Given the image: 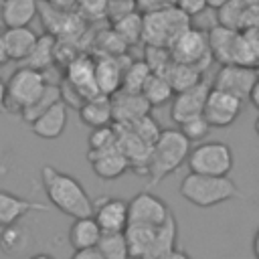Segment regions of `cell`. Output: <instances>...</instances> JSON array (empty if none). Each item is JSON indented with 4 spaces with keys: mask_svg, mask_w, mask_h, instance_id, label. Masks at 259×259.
<instances>
[{
    "mask_svg": "<svg viewBox=\"0 0 259 259\" xmlns=\"http://www.w3.org/2000/svg\"><path fill=\"white\" fill-rule=\"evenodd\" d=\"M229 0H206V4H208V8H212V10H217V8H221L223 4H227Z\"/></svg>",
    "mask_w": 259,
    "mask_h": 259,
    "instance_id": "f907efd6",
    "label": "cell"
},
{
    "mask_svg": "<svg viewBox=\"0 0 259 259\" xmlns=\"http://www.w3.org/2000/svg\"><path fill=\"white\" fill-rule=\"evenodd\" d=\"M237 32L239 30H233V28H227V26H221V24H214L206 30L212 61H217L221 65H231L233 63V49H235Z\"/></svg>",
    "mask_w": 259,
    "mask_h": 259,
    "instance_id": "d4e9b609",
    "label": "cell"
},
{
    "mask_svg": "<svg viewBox=\"0 0 259 259\" xmlns=\"http://www.w3.org/2000/svg\"><path fill=\"white\" fill-rule=\"evenodd\" d=\"M63 99V87L59 85V83H47V87L42 89V93L28 105V107H24L18 115L22 117V121H26V123H32L38 115H42L49 107H53L55 103H59Z\"/></svg>",
    "mask_w": 259,
    "mask_h": 259,
    "instance_id": "484cf974",
    "label": "cell"
},
{
    "mask_svg": "<svg viewBox=\"0 0 259 259\" xmlns=\"http://www.w3.org/2000/svg\"><path fill=\"white\" fill-rule=\"evenodd\" d=\"M67 121H69V105L65 103V99H61L59 103L49 107L42 115H38L28 125H30L34 136H38L42 140H57L63 136Z\"/></svg>",
    "mask_w": 259,
    "mask_h": 259,
    "instance_id": "e0dca14e",
    "label": "cell"
},
{
    "mask_svg": "<svg viewBox=\"0 0 259 259\" xmlns=\"http://www.w3.org/2000/svg\"><path fill=\"white\" fill-rule=\"evenodd\" d=\"M217 24L243 30L247 26V4L245 0H229L221 8H217Z\"/></svg>",
    "mask_w": 259,
    "mask_h": 259,
    "instance_id": "d6a6232c",
    "label": "cell"
},
{
    "mask_svg": "<svg viewBox=\"0 0 259 259\" xmlns=\"http://www.w3.org/2000/svg\"><path fill=\"white\" fill-rule=\"evenodd\" d=\"M0 113H6V81L0 77Z\"/></svg>",
    "mask_w": 259,
    "mask_h": 259,
    "instance_id": "bcb514c9",
    "label": "cell"
},
{
    "mask_svg": "<svg viewBox=\"0 0 259 259\" xmlns=\"http://www.w3.org/2000/svg\"><path fill=\"white\" fill-rule=\"evenodd\" d=\"M40 182L49 202L63 214L71 219L93 214V200L87 194L85 186L71 174L45 164L40 168Z\"/></svg>",
    "mask_w": 259,
    "mask_h": 259,
    "instance_id": "6da1fadb",
    "label": "cell"
},
{
    "mask_svg": "<svg viewBox=\"0 0 259 259\" xmlns=\"http://www.w3.org/2000/svg\"><path fill=\"white\" fill-rule=\"evenodd\" d=\"M8 53H6V47H4V40H2V34H0V67H4L8 63Z\"/></svg>",
    "mask_w": 259,
    "mask_h": 259,
    "instance_id": "681fc988",
    "label": "cell"
},
{
    "mask_svg": "<svg viewBox=\"0 0 259 259\" xmlns=\"http://www.w3.org/2000/svg\"><path fill=\"white\" fill-rule=\"evenodd\" d=\"M93 219L103 233H123L130 223L127 200L119 196H101L93 200Z\"/></svg>",
    "mask_w": 259,
    "mask_h": 259,
    "instance_id": "7c38bea8",
    "label": "cell"
},
{
    "mask_svg": "<svg viewBox=\"0 0 259 259\" xmlns=\"http://www.w3.org/2000/svg\"><path fill=\"white\" fill-rule=\"evenodd\" d=\"M255 134L259 136V115H257V119H255Z\"/></svg>",
    "mask_w": 259,
    "mask_h": 259,
    "instance_id": "f5cc1de1",
    "label": "cell"
},
{
    "mask_svg": "<svg viewBox=\"0 0 259 259\" xmlns=\"http://www.w3.org/2000/svg\"><path fill=\"white\" fill-rule=\"evenodd\" d=\"M170 55H172V61L174 63L190 65V67H196L198 71L204 73L208 69V65L212 63V55H210L206 30L196 28V26L190 24L170 45Z\"/></svg>",
    "mask_w": 259,
    "mask_h": 259,
    "instance_id": "52a82bcc",
    "label": "cell"
},
{
    "mask_svg": "<svg viewBox=\"0 0 259 259\" xmlns=\"http://www.w3.org/2000/svg\"><path fill=\"white\" fill-rule=\"evenodd\" d=\"M144 61L152 73L164 75V71L172 65V55H170V49H164V47H146Z\"/></svg>",
    "mask_w": 259,
    "mask_h": 259,
    "instance_id": "f35d334b",
    "label": "cell"
},
{
    "mask_svg": "<svg viewBox=\"0 0 259 259\" xmlns=\"http://www.w3.org/2000/svg\"><path fill=\"white\" fill-rule=\"evenodd\" d=\"M142 24H144V14L138 10H132V12L119 16L117 20H113V30L130 47V45H136L142 40Z\"/></svg>",
    "mask_w": 259,
    "mask_h": 259,
    "instance_id": "1f68e13d",
    "label": "cell"
},
{
    "mask_svg": "<svg viewBox=\"0 0 259 259\" xmlns=\"http://www.w3.org/2000/svg\"><path fill=\"white\" fill-rule=\"evenodd\" d=\"M251 251H253V257H255V259H259V229H257V231H255V235H253Z\"/></svg>",
    "mask_w": 259,
    "mask_h": 259,
    "instance_id": "c3c4849f",
    "label": "cell"
},
{
    "mask_svg": "<svg viewBox=\"0 0 259 259\" xmlns=\"http://www.w3.org/2000/svg\"><path fill=\"white\" fill-rule=\"evenodd\" d=\"M87 160L91 164L93 174L105 182L117 180L125 172H130V164H127L123 152L119 150V146L101 150V152H87Z\"/></svg>",
    "mask_w": 259,
    "mask_h": 259,
    "instance_id": "9a60e30c",
    "label": "cell"
},
{
    "mask_svg": "<svg viewBox=\"0 0 259 259\" xmlns=\"http://www.w3.org/2000/svg\"><path fill=\"white\" fill-rule=\"evenodd\" d=\"M117 146L123 152L130 170L144 176L148 174V164H150V156H152V146L146 144L142 138H138L127 125H117Z\"/></svg>",
    "mask_w": 259,
    "mask_h": 259,
    "instance_id": "5bb4252c",
    "label": "cell"
},
{
    "mask_svg": "<svg viewBox=\"0 0 259 259\" xmlns=\"http://www.w3.org/2000/svg\"><path fill=\"white\" fill-rule=\"evenodd\" d=\"M166 259H192V257H190V255H188L184 249H178V247H176V249H174V251H172V253H170Z\"/></svg>",
    "mask_w": 259,
    "mask_h": 259,
    "instance_id": "7dc6e473",
    "label": "cell"
},
{
    "mask_svg": "<svg viewBox=\"0 0 259 259\" xmlns=\"http://www.w3.org/2000/svg\"><path fill=\"white\" fill-rule=\"evenodd\" d=\"M255 69H257V75H259V63H257V67H255Z\"/></svg>",
    "mask_w": 259,
    "mask_h": 259,
    "instance_id": "db71d44e",
    "label": "cell"
},
{
    "mask_svg": "<svg viewBox=\"0 0 259 259\" xmlns=\"http://www.w3.org/2000/svg\"><path fill=\"white\" fill-rule=\"evenodd\" d=\"M170 214L172 210L168 202L148 190H142L132 200H127V217H130V223L134 225H146L156 229L164 225Z\"/></svg>",
    "mask_w": 259,
    "mask_h": 259,
    "instance_id": "ba28073f",
    "label": "cell"
},
{
    "mask_svg": "<svg viewBox=\"0 0 259 259\" xmlns=\"http://www.w3.org/2000/svg\"><path fill=\"white\" fill-rule=\"evenodd\" d=\"M42 210H49V206L42 202L16 196L8 190H0V229L6 225L18 223L30 212H42Z\"/></svg>",
    "mask_w": 259,
    "mask_h": 259,
    "instance_id": "d6986e66",
    "label": "cell"
},
{
    "mask_svg": "<svg viewBox=\"0 0 259 259\" xmlns=\"http://www.w3.org/2000/svg\"><path fill=\"white\" fill-rule=\"evenodd\" d=\"M28 243H30V235L22 225L12 223V225H6L0 229V251L2 253L10 255V257L22 255L26 251Z\"/></svg>",
    "mask_w": 259,
    "mask_h": 259,
    "instance_id": "83f0119b",
    "label": "cell"
},
{
    "mask_svg": "<svg viewBox=\"0 0 259 259\" xmlns=\"http://www.w3.org/2000/svg\"><path fill=\"white\" fill-rule=\"evenodd\" d=\"M71 259H103V255L99 253L97 247H91V249H79L71 255Z\"/></svg>",
    "mask_w": 259,
    "mask_h": 259,
    "instance_id": "7bdbcfd3",
    "label": "cell"
},
{
    "mask_svg": "<svg viewBox=\"0 0 259 259\" xmlns=\"http://www.w3.org/2000/svg\"><path fill=\"white\" fill-rule=\"evenodd\" d=\"M47 4L51 6V8H55V10H63V12H69L75 4H77V0H47Z\"/></svg>",
    "mask_w": 259,
    "mask_h": 259,
    "instance_id": "ee69618b",
    "label": "cell"
},
{
    "mask_svg": "<svg viewBox=\"0 0 259 259\" xmlns=\"http://www.w3.org/2000/svg\"><path fill=\"white\" fill-rule=\"evenodd\" d=\"M152 75L150 67L146 65V61H130L127 67L123 69V77H121V89L119 91H127V93H142L148 77Z\"/></svg>",
    "mask_w": 259,
    "mask_h": 259,
    "instance_id": "836d02e7",
    "label": "cell"
},
{
    "mask_svg": "<svg viewBox=\"0 0 259 259\" xmlns=\"http://www.w3.org/2000/svg\"><path fill=\"white\" fill-rule=\"evenodd\" d=\"M65 83L75 93V97H79V101L101 95L95 83V59L89 55H75L67 63Z\"/></svg>",
    "mask_w": 259,
    "mask_h": 259,
    "instance_id": "30bf717a",
    "label": "cell"
},
{
    "mask_svg": "<svg viewBox=\"0 0 259 259\" xmlns=\"http://www.w3.org/2000/svg\"><path fill=\"white\" fill-rule=\"evenodd\" d=\"M2 172H4V168H0V174H2Z\"/></svg>",
    "mask_w": 259,
    "mask_h": 259,
    "instance_id": "11a10c76",
    "label": "cell"
},
{
    "mask_svg": "<svg viewBox=\"0 0 259 259\" xmlns=\"http://www.w3.org/2000/svg\"><path fill=\"white\" fill-rule=\"evenodd\" d=\"M136 2V8L146 14V12H154V10H162V8H168V6H174L176 0H134Z\"/></svg>",
    "mask_w": 259,
    "mask_h": 259,
    "instance_id": "60d3db41",
    "label": "cell"
},
{
    "mask_svg": "<svg viewBox=\"0 0 259 259\" xmlns=\"http://www.w3.org/2000/svg\"><path fill=\"white\" fill-rule=\"evenodd\" d=\"M186 164L188 170L196 174L229 176L235 164V156L227 142L210 140V142H198L194 148H190Z\"/></svg>",
    "mask_w": 259,
    "mask_h": 259,
    "instance_id": "8992f818",
    "label": "cell"
},
{
    "mask_svg": "<svg viewBox=\"0 0 259 259\" xmlns=\"http://www.w3.org/2000/svg\"><path fill=\"white\" fill-rule=\"evenodd\" d=\"M156 229L154 227H146V225L127 223V227L123 231V237H125V243H127V249H130V259H142L146 255V251L152 245Z\"/></svg>",
    "mask_w": 259,
    "mask_h": 259,
    "instance_id": "4316f807",
    "label": "cell"
},
{
    "mask_svg": "<svg viewBox=\"0 0 259 259\" xmlns=\"http://www.w3.org/2000/svg\"><path fill=\"white\" fill-rule=\"evenodd\" d=\"M164 77L168 79V83L172 85L174 93L178 91H184L188 87H194L196 83L204 81L202 79V71H198L196 67H190V65H182V63H174L164 71Z\"/></svg>",
    "mask_w": 259,
    "mask_h": 259,
    "instance_id": "f1b7e54d",
    "label": "cell"
},
{
    "mask_svg": "<svg viewBox=\"0 0 259 259\" xmlns=\"http://www.w3.org/2000/svg\"><path fill=\"white\" fill-rule=\"evenodd\" d=\"M259 79L255 67H243V65H221V69L214 75L212 87L223 89L239 99H249V93Z\"/></svg>",
    "mask_w": 259,
    "mask_h": 259,
    "instance_id": "8fae6325",
    "label": "cell"
},
{
    "mask_svg": "<svg viewBox=\"0 0 259 259\" xmlns=\"http://www.w3.org/2000/svg\"><path fill=\"white\" fill-rule=\"evenodd\" d=\"M138 138H142L146 144H150V146H154L156 144V140L160 138V134H162V130L164 127H160V123L156 121V117L152 115V113H146V115H142L140 119H136L132 125H127Z\"/></svg>",
    "mask_w": 259,
    "mask_h": 259,
    "instance_id": "8d00e7d4",
    "label": "cell"
},
{
    "mask_svg": "<svg viewBox=\"0 0 259 259\" xmlns=\"http://www.w3.org/2000/svg\"><path fill=\"white\" fill-rule=\"evenodd\" d=\"M178 190L186 202L198 208H210L233 198H243L241 188L229 176H206L188 172L180 180Z\"/></svg>",
    "mask_w": 259,
    "mask_h": 259,
    "instance_id": "3957f363",
    "label": "cell"
},
{
    "mask_svg": "<svg viewBox=\"0 0 259 259\" xmlns=\"http://www.w3.org/2000/svg\"><path fill=\"white\" fill-rule=\"evenodd\" d=\"M208 91H210V85L206 81H200L194 87H188L184 91L174 93V97L170 101V119L178 125L188 117L200 115L204 109Z\"/></svg>",
    "mask_w": 259,
    "mask_h": 259,
    "instance_id": "4fadbf2b",
    "label": "cell"
},
{
    "mask_svg": "<svg viewBox=\"0 0 259 259\" xmlns=\"http://www.w3.org/2000/svg\"><path fill=\"white\" fill-rule=\"evenodd\" d=\"M178 130L190 140V142H202L208 134H210V123L206 121V117L200 113V115H194V117H188L184 119L182 123H178Z\"/></svg>",
    "mask_w": 259,
    "mask_h": 259,
    "instance_id": "74e56055",
    "label": "cell"
},
{
    "mask_svg": "<svg viewBox=\"0 0 259 259\" xmlns=\"http://www.w3.org/2000/svg\"><path fill=\"white\" fill-rule=\"evenodd\" d=\"M190 16H186L176 6H168L162 10L146 12L142 24V42L146 47H164L170 45L190 26Z\"/></svg>",
    "mask_w": 259,
    "mask_h": 259,
    "instance_id": "277c9868",
    "label": "cell"
},
{
    "mask_svg": "<svg viewBox=\"0 0 259 259\" xmlns=\"http://www.w3.org/2000/svg\"><path fill=\"white\" fill-rule=\"evenodd\" d=\"M101 235H103V231L99 229L93 214L79 217V219H73V223L69 227V245L73 247V251L91 249V247H97Z\"/></svg>",
    "mask_w": 259,
    "mask_h": 259,
    "instance_id": "603a6c76",
    "label": "cell"
},
{
    "mask_svg": "<svg viewBox=\"0 0 259 259\" xmlns=\"http://www.w3.org/2000/svg\"><path fill=\"white\" fill-rule=\"evenodd\" d=\"M87 146H89L87 152H101V150L115 148L117 146V127H115V123L91 130V134L87 138Z\"/></svg>",
    "mask_w": 259,
    "mask_h": 259,
    "instance_id": "d590c367",
    "label": "cell"
},
{
    "mask_svg": "<svg viewBox=\"0 0 259 259\" xmlns=\"http://www.w3.org/2000/svg\"><path fill=\"white\" fill-rule=\"evenodd\" d=\"M190 148H192V142L178 127L162 130L160 138L152 146V156H150L148 174H146L148 186L160 184L170 174H174L182 164H186Z\"/></svg>",
    "mask_w": 259,
    "mask_h": 259,
    "instance_id": "7a4b0ae2",
    "label": "cell"
},
{
    "mask_svg": "<svg viewBox=\"0 0 259 259\" xmlns=\"http://www.w3.org/2000/svg\"><path fill=\"white\" fill-rule=\"evenodd\" d=\"M176 241H178V221L174 214H170L168 221L156 229L152 245L142 259H166L176 249Z\"/></svg>",
    "mask_w": 259,
    "mask_h": 259,
    "instance_id": "cb8c5ba5",
    "label": "cell"
},
{
    "mask_svg": "<svg viewBox=\"0 0 259 259\" xmlns=\"http://www.w3.org/2000/svg\"><path fill=\"white\" fill-rule=\"evenodd\" d=\"M55 47H57L55 34H51V32L38 34V40H36L30 57L22 65H28V67H34V69H40V71L51 67L55 63Z\"/></svg>",
    "mask_w": 259,
    "mask_h": 259,
    "instance_id": "4dcf8cb0",
    "label": "cell"
},
{
    "mask_svg": "<svg viewBox=\"0 0 259 259\" xmlns=\"http://www.w3.org/2000/svg\"><path fill=\"white\" fill-rule=\"evenodd\" d=\"M111 107H113V123L117 125H132L136 119L152 111L150 103L142 93H127V91H117L115 95H111Z\"/></svg>",
    "mask_w": 259,
    "mask_h": 259,
    "instance_id": "2e32d148",
    "label": "cell"
},
{
    "mask_svg": "<svg viewBox=\"0 0 259 259\" xmlns=\"http://www.w3.org/2000/svg\"><path fill=\"white\" fill-rule=\"evenodd\" d=\"M47 83L49 81L45 71L28 65L18 67L6 81V113L8 111L20 113L42 93Z\"/></svg>",
    "mask_w": 259,
    "mask_h": 259,
    "instance_id": "5b68a950",
    "label": "cell"
},
{
    "mask_svg": "<svg viewBox=\"0 0 259 259\" xmlns=\"http://www.w3.org/2000/svg\"><path fill=\"white\" fill-rule=\"evenodd\" d=\"M257 111H259V79L255 81V85H253V89H251V93H249V99H247Z\"/></svg>",
    "mask_w": 259,
    "mask_h": 259,
    "instance_id": "f6af8a7d",
    "label": "cell"
},
{
    "mask_svg": "<svg viewBox=\"0 0 259 259\" xmlns=\"http://www.w3.org/2000/svg\"><path fill=\"white\" fill-rule=\"evenodd\" d=\"M2 40L6 47L8 59L16 61V63H24L30 57V53L38 40V34L30 26H12L2 32Z\"/></svg>",
    "mask_w": 259,
    "mask_h": 259,
    "instance_id": "ffe728a7",
    "label": "cell"
},
{
    "mask_svg": "<svg viewBox=\"0 0 259 259\" xmlns=\"http://www.w3.org/2000/svg\"><path fill=\"white\" fill-rule=\"evenodd\" d=\"M30 259H55L51 253H34Z\"/></svg>",
    "mask_w": 259,
    "mask_h": 259,
    "instance_id": "816d5d0a",
    "label": "cell"
},
{
    "mask_svg": "<svg viewBox=\"0 0 259 259\" xmlns=\"http://www.w3.org/2000/svg\"><path fill=\"white\" fill-rule=\"evenodd\" d=\"M142 95L146 97V101L150 103V107H162L166 103L172 101L174 97V89L168 83V79L164 75H156L152 73L142 89Z\"/></svg>",
    "mask_w": 259,
    "mask_h": 259,
    "instance_id": "f546056e",
    "label": "cell"
},
{
    "mask_svg": "<svg viewBox=\"0 0 259 259\" xmlns=\"http://www.w3.org/2000/svg\"><path fill=\"white\" fill-rule=\"evenodd\" d=\"M103 259H130V249L123 233H103L97 243Z\"/></svg>",
    "mask_w": 259,
    "mask_h": 259,
    "instance_id": "e575fe53",
    "label": "cell"
},
{
    "mask_svg": "<svg viewBox=\"0 0 259 259\" xmlns=\"http://www.w3.org/2000/svg\"><path fill=\"white\" fill-rule=\"evenodd\" d=\"M241 32H243L245 40L249 42L251 51L255 53V57H257V61H259V24H253V26H245Z\"/></svg>",
    "mask_w": 259,
    "mask_h": 259,
    "instance_id": "b9f144b4",
    "label": "cell"
},
{
    "mask_svg": "<svg viewBox=\"0 0 259 259\" xmlns=\"http://www.w3.org/2000/svg\"><path fill=\"white\" fill-rule=\"evenodd\" d=\"M127 65H119V55H101L95 59V83L101 95H115L121 89L123 69Z\"/></svg>",
    "mask_w": 259,
    "mask_h": 259,
    "instance_id": "ac0fdd59",
    "label": "cell"
},
{
    "mask_svg": "<svg viewBox=\"0 0 259 259\" xmlns=\"http://www.w3.org/2000/svg\"><path fill=\"white\" fill-rule=\"evenodd\" d=\"M174 6H176L178 10H182V12H184L186 16H190V18L202 14V12L208 8L206 0H176Z\"/></svg>",
    "mask_w": 259,
    "mask_h": 259,
    "instance_id": "ab89813d",
    "label": "cell"
},
{
    "mask_svg": "<svg viewBox=\"0 0 259 259\" xmlns=\"http://www.w3.org/2000/svg\"><path fill=\"white\" fill-rule=\"evenodd\" d=\"M79 119L95 130V127H103L113 123V107H111V97L109 95H95L89 99H83L77 107Z\"/></svg>",
    "mask_w": 259,
    "mask_h": 259,
    "instance_id": "44dd1931",
    "label": "cell"
},
{
    "mask_svg": "<svg viewBox=\"0 0 259 259\" xmlns=\"http://www.w3.org/2000/svg\"><path fill=\"white\" fill-rule=\"evenodd\" d=\"M36 14H38V0H2L0 2V20L6 28L30 26Z\"/></svg>",
    "mask_w": 259,
    "mask_h": 259,
    "instance_id": "7402d4cb",
    "label": "cell"
},
{
    "mask_svg": "<svg viewBox=\"0 0 259 259\" xmlns=\"http://www.w3.org/2000/svg\"><path fill=\"white\" fill-rule=\"evenodd\" d=\"M243 111V99L217 89L210 85V91L206 95V103L202 109V115L210 123V127H229L233 125Z\"/></svg>",
    "mask_w": 259,
    "mask_h": 259,
    "instance_id": "9c48e42d",
    "label": "cell"
}]
</instances>
